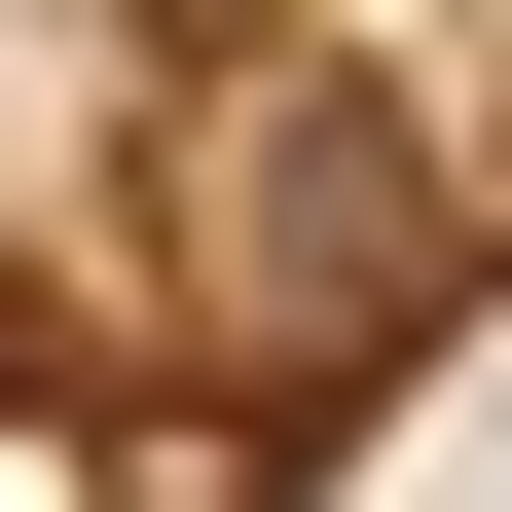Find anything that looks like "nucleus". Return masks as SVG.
I'll list each match as a JSON object with an SVG mask.
<instances>
[{"mask_svg":"<svg viewBox=\"0 0 512 512\" xmlns=\"http://www.w3.org/2000/svg\"><path fill=\"white\" fill-rule=\"evenodd\" d=\"M110 293H147L183 439H330L476 330V147H439L366 37H183L110 110Z\"/></svg>","mask_w":512,"mask_h":512,"instance_id":"nucleus-1","label":"nucleus"},{"mask_svg":"<svg viewBox=\"0 0 512 512\" xmlns=\"http://www.w3.org/2000/svg\"><path fill=\"white\" fill-rule=\"evenodd\" d=\"M0 512H220V476H183V403H110V366H0Z\"/></svg>","mask_w":512,"mask_h":512,"instance_id":"nucleus-2","label":"nucleus"}]
</instances>
